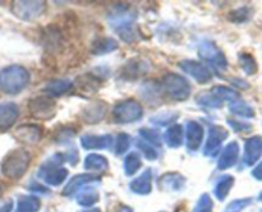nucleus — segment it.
Masks as SVG:
<instances>
[{"instance_id": "obj_1", "label": "nucleus", "mask_w": 262, "mask_h": 212, "mask_svg": "<svg viewBox=\"0 0 262 212\" xmlns=\"http://www.w3.org/2000/svg\"><path fill=\"white\" fill-rule=\"evenodd\" d=\"M30 82V74L22 66H8L0 72V89L9 95L22 91Z\"/></svg>"}, {"instance_id": "obj_2", "label": "nucleus", "mask_w": 262, "mask_h": 212, "mask_svg": "<svg viewBox=\"0 0 262 212\" xmlns=\"http://www.w3.org/2000/svg\"><path fill=\"white\" fill-rule=\"evenodd\" d=\"M30 155L23 150H15L8 153L2 163V173L9 179H18L26 173Z\"/></svg>"}, {"instance_id": "obj_3", "label": "nucleus", "mask_w": 262, "mask_h": 212, "mask_svg": "<svg viewBox=\"0 0 262 212\" xmlns=\"http://www.w3.org/2000/svg\"><path fill=\"white\" fill-rule=\"evenodd\" d=\"M142 115V107L136 101L122 102L114 109V117L119 123H129L135 122Z\"/></svg>"}, {"instance_id": "obj_4", "label": "nucleus", "mask_w": 262, "mask_h": 212, "mask_svg": "<svg viewBox=\"0 0 262 212\" xmlns=\"http://www.w3.org/2000/svg\"><path fill=\"white\" fill-rule=\"evenodd\" d=\"M164 86L166 91L178 100H184L189 93V86L186 79L182 77L176 76V74H169L164 79Z\"/></svg>"}, {"instance_id": "obj_5", "label": "nucleus", "mask_w": 262, "mask_h": 212, "mask_svg": "<svg viewBox=\"0 0 262 212\" xmlns=\"http://www.w3.org/2000/svg\"><path fill=\"white\" fill-rule=\"evenodd\" d=\"M200 54H201V56H204L211 65H214V69L216 72L225 70V69H227V60H225L224 55H223L222 51H220L216 46L212 45L211 42H207L205 43V45H202L201 49H200Z\"/></svg>"}, {"instance_id": "obj_6", "label": "nucleus", "mask_w": 262, "mask_h": 212, "mask_svg": "<svg viewBox=\"0 0 262 212\" xmlns=\"http://www.w3.org/2000/svg\"><path fill=\"white\" fill-rule=\"evenodd\" d=\"M262 156V137L255 135L250 138L245 145V156H243V162L246 166H252L257 162Z\"/></svg>"}, {"instance_id": "obj_7", "label": "nucleus", "mask_w": 262, "mask_h": 212, "mask_svg": "<svg viewBox=\"0 0 262 212\" xmlns=\"http://www.w3.org/2000/svg\"><path fill=\"white\" fill-rule=\"evenodd\" d=\"M54 107H55L54 101L46 97H38L30 102L31 112L36 117H42V119H48L54 114Z\"/></svg>"}, {"instance_id": "obj_8", "label": "nucleus", "mask_w": 262, "mask_h": 212, "mask_svg": "<svg viewBox=\"0 0 262 212\" xmlns=\"http://www.w3.org/2000/svg\"><path fill=\"white\" fill-rule=\"evenodd\" d=\"M18 117V107L13 102L0 104V129L5 130L14 124Z\"/></svg>"}, {"instance_id": "obj_9", "label": "nucleus", "mask_w": 262, "mask_h": 212, "mask_svg": "<svg viewBox=\"0 0 262 212\" xmlns=\"http://www.w3.org/2000/svg\"><path fill=\"white\" fill-rule=\"evenodd\" d=\"M181 65L183 66L184 70H186L187 73L191 74V76L193 77L196 81L201 82V83H206V82L210 81V77H211V74H210L209 69L205 68L202 64L197 63V61L186 60V61H183Z\"/></svg>"}, {"instance_id": "obj_10", "label": "nucleus", "mask_w": 262, "mask_h": 212, "mask_svg": "<svg viewBox=\"0 0 262 212\" xmlns=\"http://www.w3.org/2000/svg\"><path fill=\"white\" fill-rule=\"evenodd\" d=\"M239 156V146L237 142H230L227 147L224 148L222 153V157L219 160V168L220 169H228L232 168L238 160Z\"/></svg>"}, {"instance_id": "obj_11", "label": "nucleus", "mask_w": 262, "mask_h": 212, "mask_svg": "<svg viewBox=\"0 0 262 212\" xmlns=\"http://www.w3.org/2000/svg\"><path fill=\"white\" fill-rule=\"evenodd\" d=\"M228 137V132L222 127H214L210 130V137L209 140H207L206 145V153L207 155H212L217 151V148L220 147V145L223 143V140Z\"/></svg>"}, {"instance_id": "obj_12", "label": "nucleus", "mask_w": 262, "mask_h": 212, "mask_svg": "<svg viewBox=\"0 0 262 212\" xmlns=\"http://www.w3.org/2000/svg\"><path fill=\"white\" fill-rule=\"evenodd\" d=\"M202 137H204V130L197 124L196 122L188 123V129H187V138H188V147L192 150L199 148L201 145Z\"/></svg>"}, {"instance_id": "obj_13", "label": "nucleus", "mask_w": 262, "mask_h": 212, "mask_svg": "<svg viewBox=\"0 0 262 212\" xmlns=\"http://www.w3.org/2000/svg\"><path fill=\"white\" fill-rule=\"evenodd\" d=\"M130 188L135 193L138 194H147L151 192V171L147 170L142 174L138 179H136L132 184Z\"/></svg>"}, {"instance_id": "obj_14", "label": "nucleus", "mask_w": 262, "mask_h": 212, "mask_svg": "<svg viewBox=\"0 0 262 212\" xmlns=\"http://www.w3.org/2000/svg\"><path fill=\"white\" fill-rule=\"evenodd\" d=\"M233 184H234V178L230 175H224L222 179H220L219 181H217L216 186H215V196H216L217 199H220V201H224L225 197L229 194V191L230 188L233 186Z\"/></svg>"}, {"instance_id": "obj_15", "label": "nucleus", "mask_w": 262, "mask_h": 212, "mask_svg": "<svg viewBox=\"0 0 262 212\" xmlns=\"http://www.w3.org/2000/svg\"><path fill=\"white\" fill-rule=\"evenodd\" d=\"M40 176L46 181V183L51 184V185H58L61 181L66 179L67 171L64 169H56V170H51L48 168V170H41Z\"/></svg>"}, {"instance_id": "obj_16", "label": "nucleus", "mask_w": 262, "mask_h": 212, "mask_svg": "<svg viewBox=\"0 0 262 212\" xmlns=\"http://www.w3.org/2000/svg\"><path fill=\"white\" fill-rule=\"evenodd\" d=\"M40 208V201L36 197H20L15 212H37Z\"/></svg>"}, {"instance_id": "obj_17", "label": "nucleus", "mask_w": 262, "mask_h": 212, "mask_svg": "<svg viewBox=\"0 0 262 212\" xmlns=\"http://www.w3.org/2000/svg\"><path fill=\"white\" fill-rule=\"evenodd\" d=\"M20 7L14 8V13L19 18H25V19H30L33 15L40 14V9H42V7H31L32 3H17Z\"/></svg>"}, {"instance_id": "obj_18", "label": "nucleus", "mask_w": 262, "mask_h": 212, "mask_svg": "<svg viewBox=\"0 0 262 212\" xmlns=\"http://www.w3.org/2000/svg\"><path fill=\"white\" fill-rule=\"evenodd\" d=\"M18 134L22 138L20 140H25L27 143H35L40 138V130L33 125H26V127H20L18 129Z\"/></svg>"}, {"instance_id": "obj_19", "label": "nucleus", "mask_w": 262, "mask_h": 212, "mask_svg": "<svg viewBox=\"0 0 262 212\" xmlns=\"http://www.w3.org/2000/svg\"><path fill=\"white\" fill-rule=\"evenodd\" d=\"M230 111L233 114L238 115V116L243 117H253L255 116V111H253L252 107L248 104H246L245 101H241V100H235L232 105H230Z\"/></svg>"}, {"instance_id": "obj_20", "label": "nucleus", "mask_w": 262, "mask_h": 212, "mask_svg": "<svg viewBox=\"0 0 262 212\" xmlns=\"http://www.w3.org/2000/svg\"><path fill=\"white\" fill-rule=\"evenodd\" d=\"M183 183V178L179 176L178 174H166L163 176V179H160V185L163 184L164 188L173 189V191H179Z\"/></svg>"}, {"instance_id": "obj_21", "label": "nucleus", "mask_w": 262, "mask_h": 212, "mask_svg": "<svg viewBox=\"0 0 262 212\" xmlns=\"http://www.w3.org/2000/svg\"><path fill=\"white\" fill-rule=\"evenodd\" d=\"M82 146L84 148H104L109 146V137H96L86 135L82 138Z\"/></svg>"}, {"instance_id": "obj_22", "label": "nucleus", "mask_w": 262, "mask_h": 212, "mask_svg": "<svg viewBox=\"0 0 262 212\" xmlns=\"http://www.w3.org/2000/svg\"><path fill=\"white\" fill-rule=\"evenodd\" d=\"M77 199H78L79 204L89 207L96 203L97 199H99V193H97L94 188L82 189L81 193H79L78 197H77Z\"/></svg>"}, {"instance_id": "obj_23", "label": "nucleus", "mask_w": 262, "mask_h": 212, "mask_svg": "<svg viewBox=\"0 0 262 212\" xmlns=\"http://www.w3.org/2000/svg\"><path fill=\"white\" fill-rule=\"evenodd\" d=\"M239 64L243 70H245V73L248 74V76H252L257 72V63H256L255 58L251 54H241Z\"/></svg>"}, {"instance_id": "obj_24", "label": "nucleus", "mask_w": 262, "mask_h": 212, "mask_svg": "<svg viewBox=\"0 0 262 212\" xmlns=\"http://www.w3.org/2000/svg\"><path fill=\"white\" fill-rule=\"evenodd\" d=\"M182 137H183V132H182V127L179 125L170 128L165 134V139L170 147H178L182 143Z\"/></svg>"}, {"instance_id": "obj_25", "label": "nucleus", "mask_w": 262, "mask_h": 212, "mask_svg": "<svg viewBox=\"0 0 262 212\" xmlns=\"http://www.w3.org/2000/svg\"><path fill=\"white\" fill-rule=\"evenodd\" d=\"M91 179H94V176H92V175H78V176H76L74 179H72V181L68 184V186L64 189V194H66V196H68V194H72L73 192H76L77 189L79 188V186H82L83 184L91 181Z\"/></svg>"}, {"instance_id": "obj_26", "label": "nucleus", "mask_w": 262, "mask_h": 212, "mask_svg": "<svg viewBox=\"0 0 262 212\" xmlns=\"http://www.w3.org/2000/svg\"><path fill=\"white\" fill-rule=\"evenodd\" d=\"M215 96L219 97L220 100L227 99V100H238L239 99V93L237 91L232 88H228V87H215L214 89Z\"/></svg>"}, {"instance_id": "obj_27", "label": "nucleus", "mask_w": 262, "mask_h": 212, "mask_svg": "<svg viewBox=\"0 0 262 212\" xmlns=\"http://www.w3.org/2000/svg\"><path fill=\"white\" fill-rule=\"evenodd\" d=\"M84 166H86V169H97V170H100V169L106 168L107 162L104 157H101V156L91 155L87 157Z\"/></svg>"}, {"instance_id": "obj_28", "label": "nucleus", "mask_w": 262, "mask_h": 212, "mask_svg": "<svg viewBox=\"0 0 262 212\" xmlns=\"http://www.w3.org/2000/svg\"><path fill=\"white\" fill-rule=\"evenodd\" d=\"M140 166L141 161L137 153H130L127 157V160H125V173H127L128 175H132V174H135L136 171H137V169L140 168Z\"/></svg>"}, {"instance_id": "obj_29", "label": "nucleus", "mask_w": 262, "mask_h": 212, "mask_svg": "<svg viewBox=\"0 0 262 212\" xmlns=\"http://www.w3.org/2000/svg\"><path fill=\"white\" fill-rule=\"evenodd\" d=\"M71 87V82L68 81H53L48 84V91L53 95H61Z\"/></svg>"}, {"instance_id": "obj_30", "label": "nucleus", "mask_w": 262, "mask_h": 212, "mask_svg": "<svg viewBox=\"0 0 262 212\" xmlns=\"http://www.w3.org/2000/svg\"><path fill=\"white\" fill-rule=\"evenodd\" d=\"M212 208H214V204H212L210 196L209 194H204V196L200 198L196 207H194L193 212H212Z\"/></svg>"}, {"instance_id": "obj_31", "label": "nucleus", "mask_w": 262, "mask_h": 212, "mask_svg": "<svg viewBox=\"0 0 262 212\" xmlns=\"http://www.w3.org/2000/svg\"><path fill=\"white\" fill-rule=\"evenodd\" d=\"M251 14H252V10L248 7H243L234 10L230 15H232V20H234V22H246V20L250 19Z\"/></svg>"}, {"instance_id": "obj_32", "label": "nucleus", "mask_w": 262, "mask_h": 212, "mask_svg": "<svg viewBox=\"0 0 262 212\" xmlns=\"http://www.w3.org/2000/svg\"><path fill=\"white\" fill-rule=\"evenodd\" d=\"M197 101L199 104L210 107H220L223 105V100H220L215 95H202V99H199Z\"/></svg>"}, {"instance_id": "obj_33", "label": "nucleus", "mask_w": 262, "mask_h": 212, "mask_svg": "<svg viewBox=\"0 0 262 212\" xmlns=\"http://www.w3.org/2000/svg\"><path fill=\"white\" fill-rule=\"evenodd\" d=\"M251 203V198L246 199H237V201H233L229 206L227 207L228 212H239L242 211L243 208L248 206Z\"/></svg>"}, {"instance_id": "obj_34", "label": "nucleus", "mask_w": 262, "mask_h": 212, "mask_svg": "<svg viewBox=\"0 0 262 212\" xmlns=\"http://www.w3.org/2000/svg\"><path fill=\"white\" fill-rule=\"evenodd\" d=\"M113 46H117V42L114 40H109V38H105V40L97 41V45H95V49H97L96 53H107V51L113 50L114 48Z\"/></svg>"}, {"instance_id": "obj_35", "label": "nucleus", "mask_w": 262, "mask_h": 212, "mask_svg": "<svg viewBox=\"0 0 262 212\" xmlns=\"http://www.w3.org/2000/svg\"><path fill=\"white\" fill-rule=\"evenodd\" d=\"M228 123L235 132H250L252 129V125L248 124V123L238 122V120H228Z\"/></svg>"}, {"instance_id": "obj_36", "label": "nucleus", "mask_w": 262, "mask_h": 212, "mask_svg": "<svg viewBox=\"0 0 262 212\" xmlns=\"http://www.w3.org/2000/svg\"><path fill=\"white\" fill-rule=\"evenodd\" d=\"M129 137L125 134H122L118 137V153H123L129 146Z\"/></svg>"}, {"instance_id": "obj_37", "label": "nucleus", "mask_w": 262, "mask_h": 212, "mask_svg": "<svg viewBox=\"0 0 262 212\" xmlns=\"http://www.w3.org/2000/svg\"><path fill=\"white\" fill-rule=\"evenodd\" d=\"M142 134L145 135L146 137V139H148L150 140V142H152V143H160V135H159V133L156 132V130H142Z\"/></svg>"}, {"instance_id": "obj_38", "label": "nucleus", "mask_w": 262, "mask_h": 212, "mask_svg": "<svg viewBox=\"0 0 262 212\" xmlns=\"http://www.w3.org/2000/svg\"><path fill=\"white\" fill-rule=\"evenodd\" d=\"M138 146H140L141 148H143V152H145V155L147 156L148 158H155L156 156H158V153L155 152V151L151 148L150 145H146L145 142H138Z\"/></svg>"}, {"instance_id": "obj_39", "label": "nucleus", "mask_w": 262, "mask_h": 212, "mask_svg": "<svg viewBox=\"0 0 262 212\" xmlns=\"http://www.w3.org/2000/svg\"><path fill=\"white\" fill-rule=\"evenodd\" d=\"M252 175L255 176L257 180H262V162L255 169V170L252 171Z\"/></svg>"}, {"instance_id": "obj_40", "label": "nucleus", "mask_w": 262, "mask_h": 212, "mask_svg": "<svg viewBox=\"0 0 262 212\" xmlns=\"http://www.w3.org/2000/svg\"><path fill=\"white\" fill-rule=\"evenodd\" d=\"M12 211V203L10 202H8V203H5L4 206L0 207V212H10Z\"/></svg>"}, {"instance_id": "obj_41", "label": "nucleus", "mask_w": 262, "mask_h": 212, "mask_svg": "<svg viewBox=\"0 0 262 212\" xmlns=\"http://www.w3.org/2000/svg\"><path fill=\"white\" fill-rule=\"evenodd\" d=\"M82 212H101L99 208H92V209H86V211H82Z\"/></svg>"}, {"instance_id": "obj_42", "label": "nucleus", "mask_w": 262, "mask_h": 212, "mask_svg": "<svg viewBox=\"0 0 262 212\" xmlns=\"http://www.w3.org/2000/svg\"><path fill=\"white\" fill-rule=\"evenodd\" d=\"M258 199H260V201L262 202V192H261V194H260V196H258Z\"/></svg>"}, {"instance_id": "obj_43", "label": "nucleus", "mask_w": 262, "mask_h": 212, "mask_svg": "<svg viewBox=\"0 0 262 212\" xmlns=\"http://www.w3.org/2000/svg\"><path fill=\"white\" fill-rule=\"evenodd\" d=\"M2 193H3V189H2V186H0V196H2Z\"/></svg>"}, {"instance_id": "obj_44", "label": "nucleus", "mask_w": 262, "mask_h": 212, "mask_svg": "<svg viewBox=\"0 0 262 212\" xmlns=\"http://www.w3.org/2000/svg\"><path fill=\"white\" fill-rule=\"evenodd\" d=\"M260 212H262V209H261V211H260Z\"/></svg>"}]
</instances>
